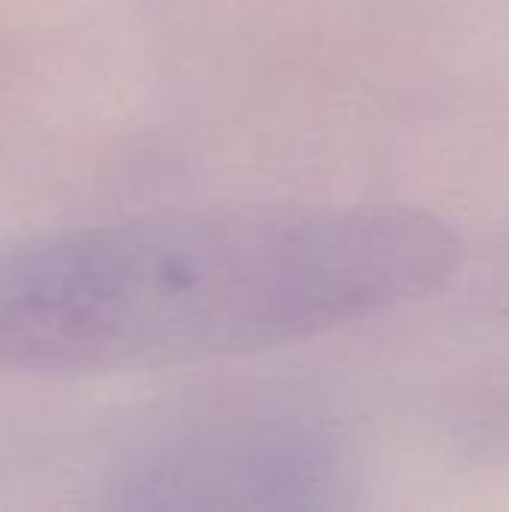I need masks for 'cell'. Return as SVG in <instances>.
Listing matches in <instances>:
<instances>
[{"instance_id": "6da1fadb", "label": "cell", "mask_w": 509, "mask_h": 512, "mask_svg": "<svg viewBox=\"0 0 509 512\" xmlns=\"http://www.w3.org/2000/svg\"><path fill=\"white\" fill-rule=\"evenodd\" d=\"M462 237L411 204H231L0 255V372L84 375L336 333L441 291Z\"/></svg>"}, {"instance_id": "7a4b0ae2", "label": "cell", "mask_w": 509, "mask_h": 512, "mask_svg": "<svg viewBox=\"0 0 509 512\" xmlns=\"http://www.w3.org/2000/svg\"><path fill=\"white\" fill-rule=\"evenodd\" d=\"M141 504L183 510H336L357 492L348 441L294 411H243L186 429L138 468Z\"/></svg>"}]
</instances>
